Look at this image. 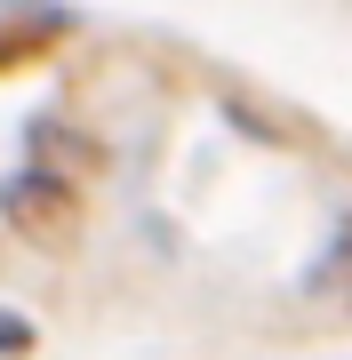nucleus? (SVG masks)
I'll return each mask as SVG.
<instances>
[{
    "instance_id": "obj_1",
    "label": "nucleus",
    "mask_w": 352,
    "mask_h": 360,
    "mask_svg": "<svg viewBox=\"0 0 352 360\" xmlns=\"http://www.w3.org/2000/svg\"><path fill=\"white\" fill-rule=\"evenodd\" d=\"M8 224H25V232H56L72 217V184H56V176H16L8 184Z\"/></svg>"
},
{
    "instance_id": "obj_2",
    "label": "nucleus",
    "mask_w": 352,
    "mask_h": 360,
    "mask_svg": "<svg viewBox=\"0 0 352 360\" xmlns=\"http://www.w3.org/2000/svg\"><path fill=\"white\" fill-rule=\"evenodd\" d=\"M25 345H32V328L16 321V312H0V352H25Z\"/></svg>"
}]
</instances>
